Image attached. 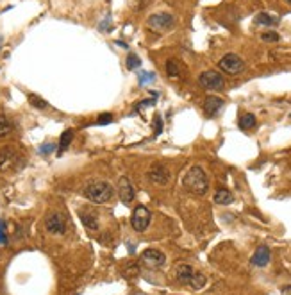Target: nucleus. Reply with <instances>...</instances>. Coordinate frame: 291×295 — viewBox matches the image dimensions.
Returning <instances> with one entry per match:
<instances>
[{"label":"nucleus","mask_w":291,"mask_h":295,"mask_svg":"<svg viewBox=\"0 0 291 295\" xmlns=\"http://www.w3.org/2000/svg\"><path fill=\"white\" fill-rule=\"evenodd\" d=\"M182 185L193 195H206L209 190V181L206 172L202 170V167L195 165L186 172L184 179H182Z\"/></svg>","instance_id":"obj_1"},{"label":"nucleus","mask_w":291,"mask_h":295,"mask_svg":"<svg viewBox=\"0 0 291 295\" xmlns=\"http://www.w3.org/2000/svg\"><path fill=\"white\" fill-rule=\"evenodd\" d=\"M83 195L93 204H106L114 197V188L106 181H96L86 186Z\"/></svg>","instance_id":"obj_2"},{"label":"nucleus","mask_w":291,"mask_h":295,"mask_svg":"<svg viewBox=\"0 0 291 295\" xmlns=\"http://www.w3.org/2000/svg\"><path fill=\"white\" fill-rule=\"evenodd\" d=\"M147 25L156 32H168V31H171V29L175 27V18L171 16L170 13L161 11V13L150 14V16H148V20H147Z\"/></svg>","instance_id":"obj_3"},{"label":"nucleus","mask_w":291,"mask_h":295,"mask_svg":"<svg viewBox=\"0 0 291 295\" xmlns=\"http://www.w3.org/2000/svg\"><path fill=\"white\" fill-rule=\"evenodd\" d=\"M150 220H152L150 210H148L147 206H143V204H138V206L134 208L132 215H130V226H132V229L138 231V233H143V231H147V227L150 226Z\"/></svg>","instance_id":"obj_4"},{"label":"nucleus","mask_w":291,"mask_h":295,"mask_svg":"<svg viewBox=\"0 0 291 295\" xmlns=\"http://www.w3.org/2000/svg\"><path fill=\"white\" fill-rule=\"evenodd\" d=\"M218 68L227 76H238L245 70V61L238 54H225L218 61Z\"/></svg>","instance_id":"obj_5"},{"label":"nucleus","mask_w":291,"mask_h":295,"mask_svg":"<svg viewBox=\"0 0 291 295\" xmlns=\"http://www.w3.org/2000/svg\"><path fill=\"white\" fill-rule=\"evenodd\" d=\"M199 83L204 89H209V91H218V89H223V86H225L222 73L215 72V70H207V72L200 73Z\"/></svg>","instance_id":"obj_6"},{"label":"nucleus","mask_w":291,"mask_h":295,"mask_svg":"<svg viewBox=\"0 0 291 295\" xmlns=\"http://www.w3.org/2000/svg\"><path fill=\"white\" fill-rule=\"evenodd\" d=\"M45 227L50 234H65L66 233V218L63 213L54 211L47 216L45 220Z\"/></svg>","instance_id":"obj_7"},{"label":"nucleus","mask_w":291,"mask_h":295,"mask_svg":"<svg viewBox=\"0 0 291 295\" xmlns=\"http://www.w3.org/2000/svg\"><path fill=\"white\" fill-rule=\"evenodd\" d=\"M141 261H143L147 267L154 268V270H159V268L165 267L166 263V256L158 249H147L141 254Z\"/></svg>","instance_id":"obj_8"},{"label":"nucleus","mask_w":291,"mask_h":295,"mask_svg":"<svg viewBox=\"0 0 291 295\" xmlns=\"http://www.w3.org/2000/svg\"><path fill=\"white\" fill-rule=\"evenodd\" d=\"M18 163V152L14 147H2L0 149V172H7Z\"/></svg>","instance_id":"obj_9"},{"label":"nucleus","mask_w":291,"mask_h":295,"mask_svg":"<svg viewBox=\"0 0 291 295\" xmlns=\"http://www.w3.org/2000/svg\"><path fill=\"white\" fill-rule=\"evenodd\" d=\"M148 179H150L152 182H156V185H161V186L168 185V182H170V170H168L165 165H161V163H156V165L148 170Z\"/></svg>","instance_id":"obj_10"},{"label":"nucleus","mask_w":291,"mask_h":295,"mask_svg":"<svg viewBox=\"0 0 291 295\" xmlns=\"http://www.w3.org/2000/svg\"><path fill=\"white\" fill-rule=\"evenodd\" d=\"M223 106H225L223 99H220V97L216 95H209L206 97V100H204V113H206L207 117H216V115L223 109Z\"/></svg>","instance_id":"obj_11"},{"label":"nucleus","mask_w":291,"mask_h":295,"mask_svg":"<svg viewBox=\"0 0 291 295\" xmlns=\"http://www.w3.org/2000/svg\"><path fill=\"white\" fill-rule=\"evenodd\" d=\"M118 195H120L124 204H130L134 200V197H136L132 185H130V181L127 177H120V181H118Z\"/></svg>","instance_id":"obj_12"},{"label":"nucleus","mask_w":291,"mask_h":295,"mask_svg":"<svg viewBox=\"0 0 291 295\" xmlns=\"http://www.w3.org/2000/svg\"><path fill=\"white\" fill-rule=\"evenodd\" d=\"M270 257H271L270 249H268L266 245H261V247H257V251L254 252V256H252V260H250V263H252L254 267L263 268V267H266V265L270 263Z\"/></svg>","instance_id":"obj_13"},{"label":"nucleus","mask_w":291,"mask_h":295,"mask_svg":"<svg viewBox=\"0 0 291 295\" xmlns=\"http://www.w3.org/2000/svg\"><path fill=\"white\" fill-rule=\"evenodd\" d=\"M193 274H195V270H193L191 265L181 263L177 268H175V278H177V281L181 283V285H189Z\"/></svg>","instance_id":"obj_14"},{"label":"nucleus","mask_w":291,"mask_h":295,"mask_svg":"<svg viewBox=\"0 0 291 295\" xmlns=\"http://www.w3.org/2000/svg\"><path fill=\"white\" fill-rule=\"evenodd\" d=\"M79 216L83 220V224L88 227L89 231H96L99 229V220H96V215L93 213H88V211H79Z\"/></svg>","instance_id":"obj_15"},{"label":"nucleus","mask_w":291,"mask_h":295,"mask_svg":"<svg viewBox=\"0 0 291 295\" xmlns=\"http://www.w3.org/2000/svg\"><path fill=\"white\" fill-rule=\"evenodd\" d=\"M234 200L232 193L229 192L227 188H220L218 192L215 193V202L220 204V206H225V204H230Z\"/></svg>","instance_id":"obj_16"},{"label":"nucleus","mask_w":291,"mask_h":295,"mask_svg":"<svg viewBox=\"0 0 291 295\" xmlns=\"http://www.w3.org/2000/svg\"><path fill=\"white\" fill-rule=\"evenodd\" d=\"M279 18L277 16H274V14H270V13H259L256 16V24L257 25H268V27H274V25H277L279 24Z\"/></svg>","instance_id":"obj_17"},{"label":"nucleus","mask_w":291,"mask_h":295,"mask_svg":"<svg viewBox=\"0 0 291 295\" xmlns=\"http://www.w3.org/2000/svg\"><path fill=\"white\" fill-rule=\"evenodd\" d=\"M72 140H73V129H66L65 133L61 134V140H59V151H57V154H59V156H61L63 152H65L66 149L70 147Z\"/></svg>","instance_id":"obj_18"},{"label":"nucleus","mask_w":291,"mask_h":295,"mask_svg":"<svg viewBox=\"0 0 291 295\" xmlns=\"http://www.w3.org/2000/svg\"><path fill=\"white\" fill-rule=\"evenodd\" d=\"M166 73L170 79H179V77H181V63H179L177 59L166 61Z\"/></svg>","instance_id":"obj_19"},{"label":"nucleus","mask_w":291,"mask_h":295,"mask_svg":"<svg viewBox=\"0 0 291 295\" xmlns=\"http://www.w3.org/2000/svg\"><path fill=\"white\" fill-rule=\"evenodd\" d=\"M238 125H240V129H243V131L252 129V127H256V117H254L252 113H245L243 117L240 118Z\"/></svg>","instance_id":"obj_20"},{"label":"nucleus","mask_w":291,"mask_h":295,"mask_svg":"<svg viewBox=\"0 0 291 295\" xmlns=\"http://www.w3.org/2000/svg\"><path fill=\"white\" fill-rule=\"evenodd\" d=\"M13 131V122L7 117H0V138H6Z\"/></svg>","instance_id":"obj_21"},{"label":"nucleus","mask_w":291,"mask_h":295,"mask_svg":"<svg viewBox=\"0 0 291 295\" xmlns=\"http://www.w3.org/2000/svg\"><path fill=\"white\" fill-rule=\"evenodd\" d=\"M204 285H206V275L200 274V272H195V274H193V278H191V281H189V286H191V288H195V290H200Z\"/></svg>","instance_id":"obj_22"},{"label":"nucleus","mask_w":291,"mask_h":295,"mask_svg":"<svg viewBox=\"0 0 291 295\" xmlns=\"http://www.w3.org/2000/svg\"><path fill=\"white\" fill-rule=\"evenodd\" d=\"M125 63H127V68H129V70H138L141 66V59L138 58L136 54H129V56H127V61Z\"/></svg>","instance_id":"obj_23"},{"label":"nucleus","mask_w":291,"mask_h":295,"mask_svg":"<svg viewBox=\"0 0 291 295\" xmlns=\"http://www.w3.org/2000/svg\"><path fill=\"white\" fill-rule=\"evenodd\" d=\"M29 102H31L32 106L36 107V109H45V107L48 106V102H47V100L40 99V97H36V95H31V97H29Z\"/></svg>","instance_id":"obj_24"},{"label":"nucleus","mask_w":291,"mask_h":295,"mask_svg":"<svg viewBox=\"0 0 291 295\" xmlns=\"http://www.w3.org/2000/svg\"><path fill=\"white\" fill-rule=\"evenodd\" d=\"M261 40H263V42H279L281 36L274 31H268V32H263V34H261Z\"/></svg>","instance_id":"obj_25"},{"label":"nucleus","mask_w":291,"mask_h":295,"mask_svg":"<svg viewBox=\"0 0 291 295\" xmlns=\"http://www.w3.org/2000/svg\"><path fill=\"white\" fill-rule=\"evenodd\" d=\"M154 79H156V73H152V72H143L140 76V84L143 86V84H148V83H154Z\"/></svg>","instance_id":"obj_26"},{"label":"nucleus","mask_w":291,"mask_h":295,"mask_svg":"<svg viewBox=\"0 0 291 295\" xmlns=\"http://www.w3.org/2000/svg\"><path fill=\"white\" fill-rule=\"evenodd\" d=\"M111 122H113V115H111V113H102L99 117V120H96V124L106 125V124H111Z\"/></svg>","instance_id":"obj_27"},{"label":"nucleus","mask_w":291,"mask_h":295,"mask_svg":"<svg viewBox=\"0 0 291 295\" xmlns=\"http://www.w3.org/2000/svg\"><path fill=\"white\" fill-rule=\"evenodd\" d=\"M154 124H156V131H154V136H159L161 134V131H163V120H161V117H156V120H154Z\"/></svg>","instance_id":"obj_28"},{"label":"nucleus","mask_w":291,"mask_h":295,"mask_svg":"<svg viewBox=\"0 0 291 295\" xmlns=\"http://www.w3.org/2000/svg\"><path fill=\"white\" fill-rule=\"evenodd\" d=\"M0 244H7V236H6V224L0 220Z\"/></svg>","instance_id":"obj_29"},{"label":"nucleus","mask_w":291,"mask_h":295,"mask_svg":"<svg viewBox=\"0 0 291 295\" xmlns=\"http://www.w3.org/2000/svg\"><path fill=\"white\" fill-rule=\"evenodd\" d=\"M154 106V99H148V100H143V102H140V104H136V109H143V107H147V106Z\"/></svg>","instance_id":"obj_30"},{"label":"nucleus","mask_w":291,"mask_h":295,"mask_svg":"<svg viewBox=\"0 0 291 295\" xmlns=\"http://www.w3.org/2000/svg\"><path fill=\"white\" fill-rule=\"evenodd\" d=\"M54 149H55V147H54L52 143H47V145H43V147L40 149V152H42V154H48V152H52Z\"/></svg>","instance_id":"obj_31"},{"label":"nucleus","mask_w":291,"mask_h":295,"mask_svg":"<svg viewBox=\"0 0 291 295\" xmlns=\"http://www.w3.org/2000/svg\"><path fill=\"white\" fill-rule=\"evenodd\" d=\"M282 292H284V295H291V285L284 286V288H282Z\"/></svg>","instance_id":"obj_32"},{"label":"nucleus","mask_w":291,"mask_h":295,"mask_svg":"<svg viewBox=\"0 0 291 295\" xmlns=\"http://www.w3.org/2000/svg\"><path fill=\"white\" fill-rule=\"evenodd\" d=\"M286 2H288V4H289V6H291V0H286Z\"/></svg>","instance_id":"obj_33"},{"label":"nucleus","mask_w":291,"mask_h":295,"mask_svg":"<svg viewBox=\"0 0 291 295\" xmlns=\"http://www.w3.org/2000/svg\"><path fill=\"white\" fill-rule=\"evenodd\" d=\"M0 45H2V38H0Z\"/></svg>","instance_id":"obj_34"}]
</instances>
